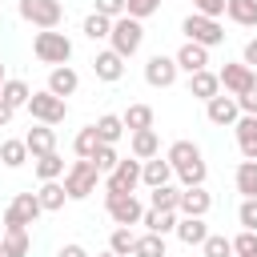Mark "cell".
<instances>
[{"label":"cell","instance_id":"cell-15","mask_svg":"<svg viewBox=\"0 0 257 257\" xmlns=\"http://www.w3.org/2000/svg\"><path fill=\"white\" fill-rule=\"evenodd\" d=\"M92 72H96V80H108V84H116V80L124 76V56H120L116 48H104V52H96V56H92Z\"/></svg>","mask_w":257,"mask_h":257},{"label":"cell","instance_id":"cell-7","mask_svg":"<svg viewBox=\"0 0 257 257\" xmlns=\"http://www.w3.org/2000/svg\"><path fill=\"white\" fill-rule=\"evenodd\" d=\"M16 12H20V20H28V24H36V28H56V24L64 20L60 0H20Z\"/></svg>","mask_w":257,"mask_h":257},{"label":"cell","instance_id":"cell-36","mask_svg":"<svg viewBox=\"0 0 257 257\" xmlns=\"http://www.w3.org/2000/svg\"><path fill=\"white\" fill-rule=\"evenodd\" d=\"M28 157H32V153H28V145H24V141H4V145H0V161H4L8 169H20Z\"/></svg>","mask_w":257,"mask_h":257},{"label":"cell","instance_id":"cell-8","mask_svg":"<svg viewBox=\"0 0 257 257\" xmlns=\"http://www.w3.org/2000/svg\"><path fill=\"white\" fill-rule=\"evenodd\" d=\"M28 112H32V120H40V124H60L64 112H68V100L44 88V92H32V96H28Z\"/></svg>","mask_w":257,"mask_h":257},{"label":"cell","instance_id":"cell-12","mask_svg":"<svg viewBox=\"0 0 257 257\" xmlns=\"http://www.w3.org/2000/svg\"><path fill=\"white\" fill-rule=\"evenodd\" d=\"M137 185H141V161H137V157H133V161L120 157L116 169L104 177V193H133Z\"/></svg>","mask_w":257,"mask_h":257},{"label":"cell","instance_id":"cell-27","mask_svg":"<svg viewBox=\"0 0 257 257\" xmlns=\"http://www.w3.org/2000/svg\"><path fill=\"white\" fill-rule=\"evenodd\" d=\"M177 237H181L185 245H205V237H209L205 217H181V221H177Z\"/></svg>","mask_w":257,"mask_h":257},{"label":"cell","instance_id":"cell-46","mask_svg":"<svg viewBox=\"0 0 257 257\" xmlns=\"http://www.w3.org/2000/svg\"><path fill=\"white\" fill-rule=\"evenodd\" d=\"M237 104H241V112H245V116H257V88L241 92V96H237Z\"/></svg>","mask_w":257,"mask_h":257},{"label":"cell","instance_id":"cell-48","mask_svg":"<svg viewBox=\"0 0 257 257\" xmlns=\"http://www.w3.org/2000/svg\"><path fill=\"white\" fill-rule=\"evenodd\" d=\"M56 257H88V249L84 245H76V241H68V245H60V253Z\"/></svg>","mask_w":257,"mask_h":257},{"label":"cell","instance_id":"cell-39","mask_svg":"<svg viewBox=\"0 0 257 257\" xmlns=\"http://www.w3.org/2000/svg\"><path fill=\"white\" fill-rule=\"evenodd\" d=\"M229 253H233V241L221 237V233H209L205 245H201V257H229Z\"/></svg>","mask_w":257,"mask_h":257},{"label":"cell","instance_id":"cell-41","mask_svg":"<svg viewBox=\"0 0 257 257\" xmlns=\"http://www.w3.org/2000/svg\"><path fill=\"white\" fill-rule=\"evenodd\" d=\"M92 161H96V169H100V173H112V169H116V161H120V157H116V145H100V149L92 153Z\"/></svg>","mask_w":257,"mask_h":257},{"label":"cell","instance_id":"cell-28","mask_svg":"<svg viewBox=\"0 0 257 257\" xmlns=\"http://www.w3.org/2000/svg\"><path fill=\"white\" fill-rule=\"evenodd\" d=\"M32 237L28 229H4V257H28Z\"/></svg>","mask_w":257,"mask_h":257},{"label":"cell","instance_id":"cell-3","mask_svg":"<svg viewBox=\"0 0 257 257\" xmlns=\"http://www.w3.org/2000/svg\"><path fill=\"white\" fill-rule=\"evenodd\" d=\"M32 52H36V60L40 64H68L72 60V40L64 36V32H56V28H40L36 32V40H32Z\"/></svg>","mask_w":257,"mask_h":257},{"label":"cell","instance_id":"cell-35","mask_svg":"<svg viewBox=\"0 0 257 257\" xmlns=\"http://www.w3.org/2000/svg\"><path fill=\"white\" fill-rule=\"evenodd\" d=\"M108 32H112V16H104V12L84 16V36L88 40H108Z\"/></svg>","mask_w":257,"mask_h":257},{"label":"cell","instance_id":"cell-25","mask_svg":"<svg viewBox=\"0 0 257 257\" xmlns=\"http://www.w3.org/2000/svg\"><path fill=\"white\" fill-rule=\"evenodd\" d=\"M225 16L241 28H257V0H225Z\"/></svg>","mask_w":257,"mask_h":257},{"label":"cell","instance_id":"cell-34","mask_svg":"<svg viewBox=\"0 0 257 257\" xmlns=\"http://www.w3.org/2000/svg\"><path fill=\"white\" fill-rule=\"evenodd\" d=\"M237 193L241 197H257V161H241L237 165Z\"/></svg>","mask_w":257,"mask_h":257},{"label":"cell","instance_id":"cell-21","mask_svg":"<svg viewBox=\"0 0 257 257\" xmlns=\"http://www.w3.org/2000/svg\"><path fill=\"white\" fill-rule=\"evenodd\" d=\"M173 181V165L169 157H153V161H141V185L157 189V185H169Z\"/></svg>","mask_w":257,"mask_h":257},{"label":"cell","instance_id":"cell-10","mask_svg":"<svg viewBox=\"0 0 257 257\" xmlns=\"http://www.w3.org/2000/svg\"><path fill=\"white\" fill-rule=\"evenodd\" d=\"M217 76H221V88H225L229 96H241V92L257 88V72H253L245 60H237V64H221Z\"/></svg>","mask_w":257,"mask_h":257},{"label":"cell","instance_id":"cell-1","mask_svg":"<svg viewBox=\"0 0 257 257\" xmlns=\"http://www.w3.org/2000/svg\"><path fill=\"white\" fill-rule=\"evenodd\" d=\"M165 157H169V165H173V173L181 177L185 189H189V185H205L209 165H205V157H201V149H197L193 141H173Z\"/></svg>","mask_w":257,"mask_h":257},{"label":"cell","instance_id":"cell-14","mask_svg":"<svg viewBox=\"0 0 257 257\" xmlns=\"http://www.w3.org/2000/svg\"><path fill=\"white\" fill-rule=\"evenodd\" d=\"M209 209H213V197H209L205 185H189V189H181V201H177V213H181V217H205Z\"/></svg>","mask_w":257,"mask_h":257},{"label":"cell","instance_id":"cell-33","mask_svg":"<svg viewBox=\"0 0 257 257\" xmlns=\"http://www.w3.org/2000/svg\"><path fill=\"white\" fill-rule=\"evenodd\" d=\"M100 145H104V141H100L96 124H88V128H80V133H76V141H72V153H76V157H92Z\"/></svg>","mask_w":257,"mask_h":257},{"label":"cell","instance_id":"cell-30","mask_svg":"<svg viewBox=\"0 0 257 257\" xmlns=\"http://www.w3.org/2000/svg\"><path fill=\"white\" fill-rule=\"evenodd\" d=\"M96 133H100V141H104V145H116V141L124 137V116H116V112H104V116L96 120Z\"/></svg>","mask_w":257,"mask_h":257},{"label":"cell","instance_id":"cell-44","mask_svg":"<svg viewBox=\"0 0 257 257\" xmlns=\"http://www.w3.org/2000/svg\"><path fill=\"white\" fill-rule=\"evenodd\" d=\"M193 12H201V16H225V0H193Z\"/></svg>","mask_w":257,"mask_h":257},{"label":"cell","instance_id":"cell-23","mask_svg":"<svg viewBox=\"0 0 257 257\" xmlns=\"http://www.w3.org/2000/svg\"><path fill=\"white\" fill-rule=\"evenodd\" d=\"M24 145H28V153H32V157L52 153V149H56V133H52V124H32V128H28V137H24Z\"/></svg>","mask_w":257,"mask_h":257},{"label":"cell","instance_id":"cell-51","mask_svg":"<svg viewBox=\"0 0 257 257\" xmlns=\"http://www.w3.org/2000/svg\"><path fill=\"white\" fill-rule=\"evenodd\" d=\"M96 257H116V253H112V249H108V253H96Z\"/></svg>","mask_w":257,"mask_h":257},{"label":"cell","instance_id":"cell-24","mask_svg":"<svg viewBox=\"0 0 257 257\" xmlns=\"http://www.w3.org/2000/svg\"><path fill=\"white\" fill-rule=\"evenodd\" d=\"M36 197H40L44 213H60V209H64V201H68V193H64V181H40Z\"/></svg>","mask_w":257,"mask_h":257},{"label":"cell","instance_id":"cell-16","mask_svg":"<svg viewBox=\"0 0 257 257\" xmlns=\"http://www.w3.org/2000/svg\"><path fill=\"white\" fill-rule=\"evenodd\" d=\"M177 68L181 72H201V68H209V48L205 44H193V40H185L181 48H177Z\"/></svg>","mask_w":257,"mask_h":257},{"label":"cell","instance_id":"cell-2","mask_svg":"<svg viewBox=\"0 0 257 257\" xmlns=\"http://www.w3.org/2000/svg\"><path fill=\"white\" fill-rule=\"evenodd\" d=\"M96 185H100V169H96V161H92V157H76V161L68 165V173H64V193H68V201H84V197H92Z\"/></svg>","mask_w":257,"mask_h":257},{"label":"cell","instance_id":"cell-26","mask_svg":"<svg viewBox=\"0 0 257 257\" xmlns=\"http://www.w3.org/2000/svg\"><path fill=\"white\" fill-rule=\"evenodd\" d=\"M32 169H36V177H40V181H60V177L68 173L56 149H52V153H44V157H32Z\"/></svg>","mask_w":257,"mask_h":257},{"label":"cell","instance_id":"cell-49","mask_svg":"<svg viewBox=\"0 0 257 257\" xmlns=\"http://www.w3.org/2000/svg\"><path fill=\"white\" fill-rule=\"evenodd\" d=\"M12 116H16V108H12V104L0 96V128H8V124H12Z\"/></svg>","mask_w":257,"mask_h":257},{"label":"cell","instance_id":"cell-5","mask_svg":"<svg viewBox=\"0 0 257 257\" xmlns=\"http://www.w3.org/2000/svg\"><path fill=\"white\" fill-rule=\"evenodd\" d=\"M181 32H185V40H193V44H205V48H217V44H225V28H221L213 16H201V12L185 16V20H181Z\"/></svg>","mask_w":257,"mask_h":257},{"label":"cell","instance_id":"cell-50","mask_svg":"<svg viewBox=\"0 0 257 257\" xmlns=\"http://www.w3.org/2000/svg\"><path fill=\"white\" fill-rule=\"evenodd\" d=\"M4 80H8V72H4V64H0V88H4Z\"/></svg>","mask_w":257,"mask_h":257},{"label":"cell","instance_id":"cell-31","mask_svg":"<svg viewBox=\"0 0 257 257\" xmlns=\"http://www.w3.org/2000/svg\"><path fill=\"white\" fill-rule=\"evenodd\" d=\"M133 257H165V237L145 229V233L137 237V245H133Z\"/></svg>","mask_w":257,"mask_h":257},{"label":"cell","instance_id":"cell-42","mask_svg":"<svg viewBox=\"0 0 257 257\" xmlns=\"http://www.w3.org/2000/svg\"><path fill=\"white\" fill-rule=\"evenodd\" d=\"M237 221H241V229H253V233H257V197H245V201H241Z\"/></svg>","mask_w":257,"mask_h":257},{"label":"cell","instance_id":"cell-9","mask_svg":"<svg viewBox=\"0 0 257 257\" xmlns=\"http://www.w3.org/2000/svg\"><path fill=\"white\" fill-rule=\"evenodd\" d=\"M104 209H108L112 225H141V217H145V205L133 193H104Z\"/></svg>","mask_w":257,"mask_h":257},{"label":"cell","instance_id":"cell-52","mask_svg":"<svg viewBox=\"0 0 257 257\" xmlns=\"http://www.w3.org/2000/svg\"><path fill=\"white\" fill-rule=\"evenodd\" d=\"M0 257H4V241H0Z\"/></svg>","mask_w":257,"mask_h":257},{"label":"cell","instance_id":"cell-20","mask_svg":"<svg viewBox=\"0 0 257 257\" xmlns=\"http://www.w3.org/2000/svg\"><path fill=\"white\" fill-rule=\"evenodd\" d=\"M128 149H133L137 161H153V157H161V137H157V128H141V133H133V137H128Z\"/></svg>","mask_w":257,"mask_h":257},{"label":"cell","instance_id":"cell-37","mask_svg":"<svg viewBox=\"0 0 257 257\" xmlns=\"http://www.w3.org/2000/svg\"><path fill=\"white\" fill-rule=\"evenodd\" d=\"M133 245H137V233H133L128 225H116V229H112V237H108V249H112L116 257H128V253H133Z\"/></svg>","mask_w":257,"mask_h":257},{"label":"cell","instance_id":"cell-32","mask_svg":"<svg viewBox=\"0 0 257 257\" xmlns=\"http://www.w3.org/2000/svg\"><path fill=\"white\" fill-rule=\"evenodd\" d=\"M0 96H4L12 108H28V96H32V88H28L24 80H12V76H8V80H4V88H0Z\"/></svg>","mask_w":257,"mask_h":257},{"label":"cell","instance_id":"cell-4","mask_svg":"<svg viewBox=\"0 0 257 257\" xmlns=\"http://www.w3.org/2000/svg\"><path fill=\"white\" fill-rule=\"evenodd\" d=\"M108 40H112V48L128 60V56H137L141 52V44H145V24L137 20V16H116L112 20V32H108Z\"/></svg>","mask_w":257,"mask_h":257},{"label":"cell","instance_id":"cell-40","mask_svg":"<svg viewBox=\"0 0 257 257\" xmlns=\"http://www.w3.org/2000/svg\"><path fill=\"white\" fill-rule=\"evenodd\" d=\"M233 253H237V257H257V233H253V229H241V233L233 237Z\"/></svg>","mask_w":257,"mask_h":257},{"label":"cell","instance_id":"cell-13","mask_svg":"<svg viewBox=\"0 0 257 257\" xmlns=\"http://www.w3.org/2000/svg\"><path fill=\"white\" fill-rule=\"evenodd\" d=\"M177 56H165V52H157V56H149L145 60V80L153 84V88H173L177 84Z\"/></svg>","mask_w":257,"mask_h":257},{"label":"cell","instance_id":"cell-17","mask_svg":"<svg viewBox=\"0 0 257 257\" xmlns=\"http://www.w3.org/2000/svg\"><path fill=\"white\" fill-rule=\"evenodd\" d=\"M76 88H80V76H76V68H72V64H56V68L48 72V92H56V96H64V100H68Z\"/></svg>","mask_w":257,"mask_h":257},{"label":"cell","instance_id":"cell-18","mask_svg":"<svg viewBox=\"0 0 257 257\" xmlns=\"http://www.w3.org/2000/svg\"><path fill=\"white\" fill-rule=\"evenodd\" d=\"M177 221H181L177 209H153V205H149L145 217H141V225H145L149 233H161V237H165V233H177Z\"/></svg>","mask_w":257,"mask_h":257},{"label":"cell","instance_id":"cell-43","mask_svg":"<svg viewBox=\"0 0 257 257\" xmlns=\"http://www.w3.org/2000/svg\"><path fill=\"white\" fill-rule=\"evenodd\" d=\"M157 8H161V0H128V4H124V12H128V16H137V20L153 16Z\"/></svg>","mask_w":257,"mask_h":257},{"label":"cell","instance_id":"cell-22","mask_svg":"<svg viewBox=\"0 0 257 257\" xmlns=\"http://www.w3.org/2000/svg\"><path fill=\"white\" fill-rule=\"evenodd\" d=\"M189 92H193L197 100H213V96L221 92V76H217V72H209V68H201V72H193V76H189Z\"/></svg>","mask_w":257,"mask_h":257},{"label":"cell","instance_id":"cell-19","mask_svg":"<svg viewBox=\"0 0 257 257\" xmlns=\"http://www.w3.org/2000/svg\"><path fill=\"white\" fill-rule=\"evenodd\" d=\"M233 133H237L241 157H245V161H257V116H245V112H241V120L233 124Z\"/></svg>","mask_w":257,"mask_h":257},{"label":"cell","instance_id":"cell-45","mask_svg":"<svg viewBox=\"0 0 257 257\" xmlns=\"http://www.w3.org/2000/svg\"><path fill=\"white\" fill-rule=\"evenodd\" d=\"M124 4L128 0H96V12H104V16L116 20V16H124Z\"/></svg>","mask_w":257,"mask_h":257},{"label":"cell","instance_id":"cell-11","mask_svg":"<svg viewBox=\"0 0 257 257\" xmlns=\"http://www.w3.org/2000/svg\"><path fill=\"white\" fill-rule=\"evenodd\" d=\"M205 116H209V124H217V128H233V124L241 120V104H237V96L217 92L213 100H205Z\"/></svg>","mask_w":257,"mask_h":257},{"label":"cell","instance_id":"cell-29","mask_svg":"<svg viewBox=\"0 0 257 257\" xmlns=\"http://www.w3.org/2000/svg\"><path fill=\"white\" fill-rule=\"evenodd\" d=\"M120 116H124V128H128V133L153 128V108H149V104H128V108H124Z\"/></svg>","mask_w":257,"mask_h":257},{"label":"cell","instance_id":"cell-38","mask_svg":"<svg viewBox=\"0 0 257 257\" xmlns=\"http://www.w3.org/2000/svg\"><path fill=\"white\" fill-rule=\"evenodd\" d=\"M177 201H181V189H173V185H157L149 197L153 209H177Z\"/></svg>","mask_w":257,"mask_h":257},{"label":"cell","instance_id":"cell-6","mask_svg":"<svg viewBox=\"0 0 257 257\" xmlns=\"http://www.w3.org/2000/svg\"><path fill=\"white\" fill-rule=\"evenodd\" d=\"M40 213H44V205L36 193H16L12 205L4 209V229H28V225H36Z\"/></svg>","mask_w":257,"mask_h":257},{"label":"cell","instance_id":"cell-47","mask_svg":"<svg viewBox=\"0 0 257 257\" xmlns=\"http://www.w3.org/2000/svg\"><path fill=\"white\" fill-rule=\"evenodd\" d=\"M241 60H245L249 68H257V36H253V40H245V48H241Z\"/></svg>","mask_w":257,"mask_h":257}]
</instances>
